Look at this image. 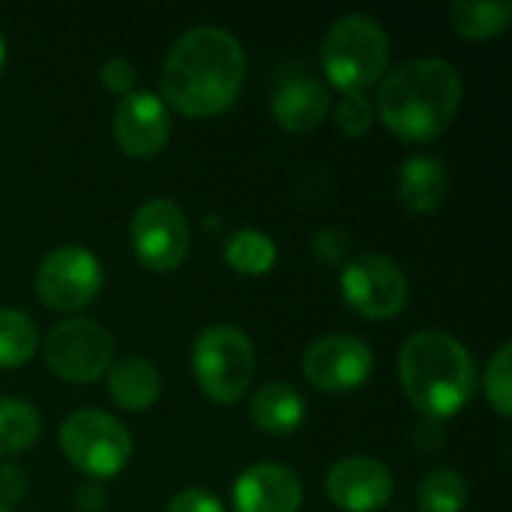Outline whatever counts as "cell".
<instances>
[{"mask_svg": "<svg viewBox=\"0 0 512 512\" xmlns=\"http://www.w3.org/2000/svg\"><path fill=\"white\" fill-rule=\"evenodd\" d=\"M246 78L240 39L213 24L186 30L162 66V96L186 117H213L225 111Z\"/></svg>", "mask_w": 512, "mask_h": 512, "instance_id": "cell-1", "label": "cell"}, {"mask_svg": "<svg viewBox=\"0 0 512 512\" xmlns=\"http://www.w3.org/2000/svg\"><path fill=\"white\" fill-rule=\"evenodd\" d=\"M462 75L444 57H420L393 69L378 87V117L411 144H423L447 132L462 105Z\"/></svg>", "mask_w": 512, "mask_h": 512, "instance_id": "cell-2", "label": "cell"}, {"mask_svg": "<svg viewBox=\"0 0 512 512\" xmlns=\"http://www.w3.org/2000/svg\"><path fill=\"white\" fill-rule=\"evenodd\" d=\"M399 378L417 411L432 420L459 414L477 384L471 351L447 330H420L399 351Z\"/></svg>", "mask_w": 512, "mask_h": 512, "instance_id": "cell-3", "label": "cell"}, {"mask_svg": "<svg viewBox=\"0 0 512 512\" xmlns=\"http://www.w3.org/2000/svg\"><path fill=\"white\" fill-rule=\"evenodd\" d=\"M390 63L387 30L363 12L336 18L321 39V66L342 93H366Z\"/></svg>", "mask_w": 512, "mask_h": 512, "instance_id": "cell-4", "label": "cell"}, {"mask_svg": "<svg viewBox=\"0 0 512 512\" xmlns=\"http://www.w3.org/2000/svg\"><path fill=\"white\" fill-rule=\"evenodd\" d=\"M192 369L198 387L222 405L243 399L255 378V345L234 324H213L192 345Z\"/></svg>", "mask_w": 512, "mask_h": 512, "instance_id": "cell-5", "label": "cell"}, {"mask_svg": "<svg viewBox=\"0 0 512 512\" xmlns=\"http://www.w3.org/2000/svg\"><path fill=\"white\" fill-rule=\"evenodd\" d=\"M60 450L81 474L93 480H108L129 465L132 438L117 417L84 408L63 420Z\"/></svg>", "mask_w": 512, "mask_h": 512, "instance_id": "cell-6", "label": "cell"}, {"mask_svg": "<svg viewBox=\"0 0 512 512\" xmlns=\"http://www.w3.org/2000/svg\"><path fill=\"white\" fill-rule=\"evenodd\" d=\"M42 354L57 378L69 384H90L111 369L114 339L90 318H66L48 330Z\"/></svg>", "mask_w": 512, "mask_h": 512, "instance_id": "cell-7", "label": "cell"}, {"mask_svg": "<svg viewBox=\"0 0 512 512\" xmlns=\"http://www.w3.org/2000/svg\"><path fill=\"white\" fill-rule=\"evenodd\" d=\"M339 288L345 303L372 321L396 318L408 306V276L402 267L378 252L354 255L342 264Z\"/></svg>", "mask_w": 512, "mask_h": 512, "instance_id": "cell-8", "label": "cell"}, {"mask_svg": "<svg viewBox=\"0 0 512 512\" xmlns=\"http://www.w3.org/2000/svg\"><path fill=\"white\" fill-rule=\"evenodd\" d=\"M102 267L81 246H57L36 267V294L57 312H78L102 291Z\"/></svg>", "mask_w": 512, "mask_h": 512, "instance_id": "cell-9", "label": "cell"}, {"mask_svg": "<svg viewBox=\"0 0 512 512\" xmlns=\"http://www.w3.org/2000/svg\"><path fill=\"white\" fill-rule=\"evenodd\" d=\"M129 240L135 258L147 270H177L189 252L186 213L168 198H150L135 210L129 222Z\"/></svg>", "mask_w": 512, "mask_h": 512, "instance_id": "cell-10", "label": "cell"}, {"mask_svg": "<svg viewBox=\"0 0 512 512\" xmlns=\"http://www.w3.org/2000/svg\"><path fill=\"white\" fill-rule=\"evenodd\" d=\"M372 366H375L372 348L363 339L345 333H333L312 342L303 357L306 378L327 393L357 390L372 375Z\"/></svg>", "mask_w": 512, "mask_h": 512, "instance_id": "cell-11", "label": "cell"}, {"mask_svg": "<svg viewBox=\"0 0 512 512\" xmlns=\"http://www.w3.org/2000/svg\"><path fill=\"white\" fill-rule=\"evenodd\" d=\"M171 135L168 105L150 90H132L120 99L114 111V138L126 156L150 159L156 156Z\"/></svg>", "mask_w": 512, "mask_h": 512, "instance_id": "cell-12", "label": "cell"}, {"mask_svg": "<svg viewBox=\"0 0 512 512\" xmlns=\"http://www.w3.org/2000/svg\"><path fill=\"white\" fill-rule=\"evenodd\" d=\"M327 495L345 512H378L393 498V474L372 456H348L327 474Z\"/></svg>", "mask_w": 512, "mask_h": 512, "instance_id": "cell-13", "label": "cell"}, {"mask_svg": "<svg viewBox=\"0 0 512 512\" xmlns=\"http://www.w3.org/2000/svg\"><path fill=\"white\" fill-rule=\"evenodd\" d=\"M237 512H297L303 504L300 477L276 462L246 468L234 483Z\"/></svg>", "mask_w": 512, "mask_h": 512, "instance_id": "cell-14", "label": "cell"}, {"mask_svg": "<svg viewBox=\"0 0 512 512\" xmlns=\"http://www.w3.org/2000/svg\"><path fill=\"white\" fill-rule=\"evenodd\" d=\"M330 111V90L309 75L285 81L273 96V117L288 132H312Z\"/></svg>", "mask_w": 512, "mask_h": 512, "instance_id": "cell-15", "label": "cell"}, {"mask_svg": "<svg viewBox=\"0 0 512 512\" xmlns=\"http://www.w3.org/2000/svg\"><path fill=\"white\" fill-rule=\"evenodd\" d=\"M447 192H450V177L438 156L417 153V156L405 159V165L399 171V201L411 213H417V216L435 213L444 204Z\"/></svg>", "mask_w": 512, "mask_h": 512, "instance_id": "cell-16", "label": "cell"}, {"mask_svg": "<svg viewBox=\"0 0 512 512\" xmlns=\"http://www.w3.org/2000/svg\"><path fill=\"white\" fill-rule=\"evenodd\" d=\"M249 417L261 432L291 435L306 420V399L285 381H270L258 387L249 399Z\"/></svg>", "mask_w": 512, "mask_h": 512, "instance_id": "cell-17", "label": "cell"}, {"mask_svg": "<svg viewBox=\"0 0 512 512\" xmlns=\"http://www.w3.org/2000/svg\"><path fill=\"white\" fill-rule=\"evenodd\" d=\"M108 393L123 411H147L162 393L159 369L144 357H123L108 369Z\"/></svg>", "mask_w": 512, "mask_h": 512, "instance_id": "cell-18", "label": "cell"}, {"mask_svg": "<svg viewBox=\"0 0 512 512\" xmlns=\"http://www.w3.org/2000/svg\"><path fill=\"white\" fill-rule=\"evenodd\" d=\"M512 18L510 0H456L450 6V24L459 36L489 39L507 30Z\"/></svg>", "mask_w": 512, "mask_h": 512, "instance_id": "cell-19", "label": "cell"}, {"mask_svg": "<svg viewBox=\"0 0 512 512\" xmlns=\"http://www.w3.org/2000/svg\"><path fill=\"white\" fill-rule=\"evenodd\" d=\"M222 255L228 261V267H234L237 273H246V276H261L267 270H273L276 264V243L258 231V228H240L234 234H228L225 246H222Z\"/></svg>", "mask_w": 512, "mask_h": 512, "instance_id": "cell-20", "label": "cell"}, {"mask_svg": "<svg viewBox=\"0 0 512 512\" xmlns=\"http://www.w3.org/2000/svg\"><path fill=\"white\" fill-rule=\"evenodd\" d=\"M42 432L39 411L15 396H0V456L27 450Z\"/></svg>", "mask_w": 512, "mask_h": 512, "instance_id": "cell-21", "label": "cell"}, {"mask_svg": "<svg viewBox=\"0 0 512 512\" xmlns=\"http://www.w3.org/2000/svg\"><path fill=\"white\" fill-rule=\"evenodd\" d=\"M39 345V333L30 315L0 306V369L24 366Z\"/></svg>", "mask_w": 512, "mask_h": 512, "instance_id": "cell-22", "label": "cell"}, {"mask_svg": "<svg viewBox=\"0 0 512 512\" xmlns=\"http://www.w3.org/2000/svg\"><path fill=\"white\" fill-rule=\"evenodd\" d=\"M468 504V483L453 468H435L417 486L420 512H462Z\"/></svg>", "mask_w": 512, "mask_h": 512, "instance_id": "cell-23", "label": "cell"}, {"mask_svg": "<svg viewBox=\"0 0 512 512\" xmlns=\"http://www.w3.org/2000/svg\"><path fill=\"white\" fill-rule=\"evenodd\" d=\"M486 396L501 417L512 414V345H501L486 369Z\"/></svg>", "mask_w": 512, "mask_h": 512, "instance_id": "cell-24", "label": "cell"}, {"mask_svg": "<svg viewBox=\"0 0 512 512\" xmlns=\"http://www.w3.org/2000/svg\"><path fill=\"white\" fill-rule=\"evenodd\" d=\"M375 123V105L366 93H345L336 105V126L351 135L360 138L372 129Z\"/></svg>", "mask_w": 512, "mask_h": 512, "instance_id": "cell-25", "label": "cell"}, {"mask_svg": "<svg viewBox=\"0 0 512 512\" xmlns=\"http://www.w3.org/2000/svg\"><path fill=\"white\" fill-rule=\"evenodd\" d=\"M99 78H102V84H105L111 93L126 96V93L135 90V66H132L126 57H111V60H105L102 69H99Z\"/></svg>", "mask_w": 512, "mask_h": 512, "instance_id": "cell-26", "label": "cell"}, {"mask_svg": "<svg viewBox=\"0 0 512 512\" xmlns=\"http://www.w3.org/2000/svg\"><path fill=\"white\" fill-rule=\"evenodd\" d=\"M312 249H315V255H318L321 261H327V264H345V261H348L351 243H348V237H345L339 228H321V231L315 234V240H312Z\"/></svg>", "mask_w": 512, "mask_h": 512, "instance_id": "cell-27", "label": "cell"}, {"mask_svg": "<svg viewBox=\"0 0 512 512\" xmlns=\"http://www.w3.org/2000/svg\"><path fill=\"white\" fill-rule=\"evenodd\" d=\"M168 512H225L222 501L204 489H183L171 498Z\"/></svg>", "mask_w": 512, "mask_h": 512, "instance_id": "cell-28", "label": "cell"}, {"mask_svg": "<svg viewBox=\"0 0 512 512\" xmlns=\"http://www.w3.org/2000/svg\"><path fill=\"white\" fill-rule=\"evenodd\" d=\"M27 492V474L18 465H3L0 468V510H9L18 504Z\"/></svg>", "mask_w": 512, "mask_h": 512, "instance_id": "cell-29", "label": "cell"}, {"mask_svg": "<svg viewBox=\"0 0 512 512\" xmlns=\"http://www.w3.org/2000/svg\"><path fill=\"white\" fill-rule=\"evenodd\" d=\"M105 504H108V495L96 480H87L75 489V510L78 512H102Z\"/></svg>", "mask_w": 512, "mask_h": 512, "instance_id": "cell-30", "label": "cell"}, {"mask_svg": "<svg viewBox=\"0 0 512 512\" xmlns=\"http://www.w3.org/2000/svg\"><path fill=\"white\" fill-rule=\"evenodd\" d=\"M6 66V39H3V30H0V72Z\"/></svg>", "mask_w": 512, "mask_h": 512, "instance_id": "cell-31", "label": "cell"}, {"mask_svg": "<svg viewBox=\"0 0 512 512\" xmlns=\"http://www.w3.org/2000/svg\"><path fill=\"white\" fill-rule=\"evenodd\" d=\"M0 512H12V510H0Z\"/></svg>", "mask_w": 512, "mask_h": 512, "instance_id": "cell-32", "label": "cell"}]
</instances>
